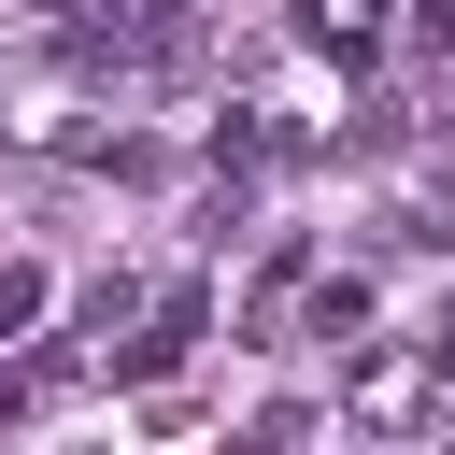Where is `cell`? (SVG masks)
<instances>
[{
  "label": "cell",
  "instance_id": "obj_1",
  "mask_svg": "<svg viewBox=\"0 0 455 455\" xmlns=\"http://www.w3.org/2000/svg\"><path fill=\"white\" fill-rule=\"evenodd\" d=\"M43 313V270H0V327H28Z\"/></svg>",
  "mask_w": 455,
  "mask_h": 455
}]
</instances>
